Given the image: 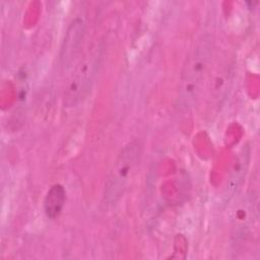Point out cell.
Masks as SVG:
<instances>
[{
  "label": "cell",
  "mask_w": 260,
  "mask_h": 260,
  "mask_svg": "<svg viewBox=\"0 0 260 260\" xmlns=\"http://www.w3.org/2000/svg\"><path fill=\"white\" fill-rule=\"evenodd\" d=\"M242 204L238 207L234 218L235 236L239 240H246L251 234L258 222V198L257 193L248 195Z\"/></svg>",
  "instance_id": "5"
},
{
  "label": "cell",
  "mask_w": 260,
  "mask_h": 260,
  "mask_svg": "<svg viewBox=\"0 0 260 260\" xmlns=\"http://www.w3.org/2000/svg\"><path fill=\"white\" fill-rule=\"evenodd\" d=\"M141 144L138 140L127 143L118 154L107 178L104 191V202L115 204L124 194L140 159Z\"/></svg>",
  "instance_id": "2"
},
{
  "label": "cell",
  "mask_w": 260,
  "mask_h": 260,
  "mask_svg": "<svg viewBox=\"0 0 260 260\" xmlns=\"http://www.w3.org/2000/svg\"><path fill=\"white\" fill-rule=\"evenodd\" d=\"M66 200V192L62 185L55 184L47 192L44 199V211L48 218L54 219L61 213Z\"/></svg>",
  "instance_id": "6"
},
{
  "label": "cell",
  "mask_w": 260,
  "mask_h": 260,
  "mask_svg": "<svg viewBox=\"0 0 260 260\" xmlns=\"http://www.w3.org/2000/svg\"><path fill=\"white\" fill-rule=\"evenodd\" d=\"M248 161H249V150L247 149H243L242 153H240L237 164L234 167V170L231 174L230 177V182H229V191L234 193L235 192V187L238 188V186L240 185L243 175L245 173V171L247 170V166H248Z\"/></svg>",
  "instance_id": "7"
},
{
  "label": "cell",
  "mask_w": 260,
  "mask_h": 260,
  "mask_svg": "<svg viewBox=\"0 0 260 260\" xmlns=\"http://www.w3.org/2000/svg\"><path fill=\"white\" fill-rule=\"evenodd\" d=\"M102 59L100 47L88 51L74 66L64 88L63 104L66 108L77 106L87 95L98 73Z\"/></svg>",
  "instance_id": "3"
},
{
  "label": "cell",
  "mask_w": 260,
  "mask_h": 260,
  "mask_svg": "<svg viewBox=\"0 0 260 260\" xmlns=\"http://www.w3.org/2000/svg\"><path fill=\"white\" fill-rule=\"evenodd\" d=\"M84 35L85 24L81 18L76 17L69 24L60 48L59 61L62 68L68 69L72 64H74V61L80 51Z\"/></svg>",
  "instance_id": "4"
},
{
  "label": "cell",
  "mask_w": 260,
  "mask_h": 260,
  "mask_svg": "<svg viewBox=\"0 0 260 260\" xmlns=\"http://www.w3.org/2000/svg\"><path fill=\"white\" fill-rule=\"evenodd\" d=\"M212 51V38L205 34L197 40L186 59L179 89L180 109L185 113L191 111L199 99L211 62Z\"/></svg>",
  "instance_id": "1"
}]
</instances>
